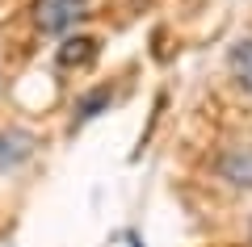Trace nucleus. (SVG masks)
<instances>
[{"label":"nucleus","instance_id":"0eeeda50","mask_svg":"<svg viewBox=\"0 0 252 247\" xmlns=\"http://www.w3.org/2000/svg\"><path fill=\"white\" fill-rule=\"evenodd\" d=\"M130 247H143V243H139V239H135V235H130Z\"/></svg>","mask_w":252,"mask_h":247},{"label":"nucleus","instance_id":"f03ea898","mask_svg":"<svg viewBox=\"0 0 252 247\" xmlns=\"http://www.w3.org/2000/svg\"><path fill=\"white\" fill-rule=\"evenodd\" d=\"M215 176L231 189L252 193V142H227L215 155Z\"/></svg>","mask_w":252,"mask_h":247},{"label":"nucleus","instance_id":"423d86ee","mask_svg":"<svg viewBox=\"0 0 252 247\" xmlns=\"http://www.w3.org/2000/svg\"><path fill=\"white\" fill-rule=\"evenodd\" d=\"M227 76L235 80V88H244L252 97V34L227 51Z\"/></svg>","mask_w":252,"mask_h":247},{"label":"nucleus","instance_id":"6e6552de","mask_svg":"<svg viewBox=\"0 0 252 247\" xmlns=\"http://www.w3.org/2000/svg\"><path fill=\"white\" fill-rule=\"evenodd\" d=\"M248 243H252V218H248Z\"/></svg>","mask_w":252,"mask_h":247},{"label":"nucleus","instance_id":"39448f33","mask_svg":"<svg viewBox=\"0 0 252 247\" xmlns=\"http://www.w3.org/2000/svg\"><path fill=\"white\" fill-rule=\"evenodd\" d=\"M109 105H114V84H93V88H84L72 101V126L97 122L101 113H109Z\"/></svg>","mask_w":252,"mask_h":247},{"label":"nucleus","instance_id":"7ed1b4c3","mask_svg":"<svg viewBox=\"0 0 252 247\" xmlns=\"http://www.w3.org/2000/svg\"><path fill=\"white\" fill-rule=\"evenodd\" d=\"M38 151V134L26 126H0V176L26 168Z\"/></svg>","mask_w":252,"mask_h":247},{"label":"nucleus","instance_id":"f257e3e1","mask_svg":"<svg viewBox=\"0 0 252 247\" xmlns=\"http://www.w3.org/2000/svg\"><path fill=\"white\" fill-rule=\"evenodd\" d=\"M89 13H93V0H30V26L42 38L76 34V26Z\"/></svg>","mask_w":252,"mask_h":247},{"label":"nucleus","instance_id":"20e7f679","mask_svg":"<svg viewBox=\"0 0 252 247\" xmlns=\"http://www.w3.org/2000/svg\"><path fill=\"white\" fill-rule=\"evenodd\" d=\"M101 59V38L93 34H67L59 46H55V67L59 71H89L93 63Z\"/></svg>","mask_w":252,"mask_h":247}]
</instances>
